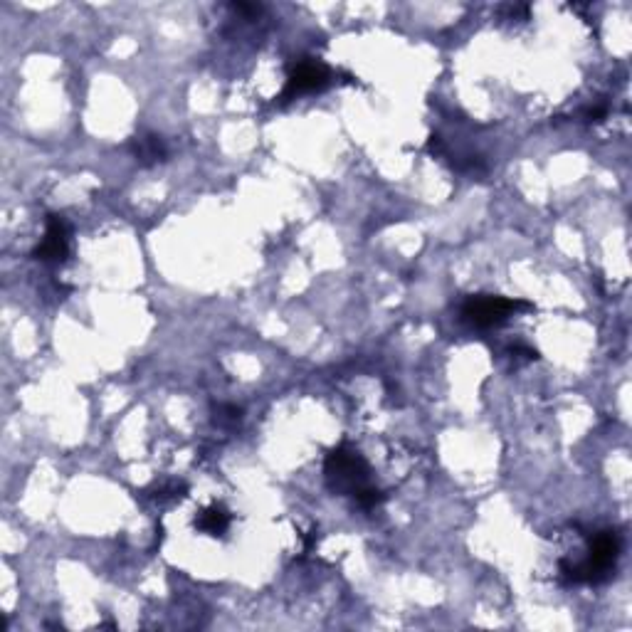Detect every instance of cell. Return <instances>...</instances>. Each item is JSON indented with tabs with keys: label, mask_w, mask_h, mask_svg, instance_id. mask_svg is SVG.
<instances>
[{
	"label": "cell",
	"mask_w": 632,
	"mask_h": 632,
	"mask_svg": "<svg viewBox=\"0 0 632 632\" xmlns=\"http://www.w3.org/2000/svg\"><path fill=\"white\" fill-rule=\"evenodd\" d=\"M131 151H134L136 161L144 163V166H154V163L163 161L168 154L166 144L158 134H139L131 139Z\"/></svg>",
	"instance_id": "cell-6"
},
{
	"label": "cell",
	"mask_w": 632,
	"mask_h": 632,
	"mask_svg": "<svg viewBox=\"0 0 632 632\" xmlns=\"http://www.w3.org/2000/svg\"><path fill=\"white\" fill-rule=\"evenodd\" d=\"M620 556V539L615 531H600L593 536L588 558L583 563L561 561V576L566 583H600L610 576Z\"/></svg>",
	"instance_id": "cell-1"
},
{
	"label": "cell",
	"mask_w": 632,
	"mask_h": 632,
	"mask_svg": "<svg viewBox=\"0 0 632 632\" xmlns=\"http://www.w3.org/2000/svg\"><path fill=\"white\" fill-rule=\"evenodd\" d=\"M519 309H529V304L521 302V299L494 297V294H474L462 304V319L479 326V329H492V326L504 324Z\"/></svg>",
	"instance_id": "cell-3"
},
{
	"label": "cell",
	"mask_w": 632,
	"mask_h": 632,
	"mask_svg": "<svg viewBox=\"0 0 632 632\" xmlns=\"http://www.w3.org/2000/svg\"><path fill=\"white\" fill-rule=\"evenodd\" d=\"M42 262H62L70 255V225L62 215H50L47 218L45 237L33 252Z\"/></svg>",
	"instance_id": "cell-5"
},
{
	"label": "cell",
	"mask_w": 632,
	"mask_h": 632,
	"mask_svg": "<svg viewBox=\"0 0 632 632\" xmlns=\"http://www.w3.org/2000/svg\"><path fill=\"white\" fill-rule=\"evenodd\" d=\"M230 526V512L223 507V504H213V507L203 509L196 519V529L203 531V534L210 536H220L225 534Z\"/></svg>",
	"instance_id": "cell-7"
},
{
	"label": "cell",
	"mask_w": 632,
	"mask_h": 632,
	"mask_svg": "<svg viewBox=\"0 0 632 632\" xmlns=\"http://www.w3.org/2000/svg\"><path fill=\"white\" fill-rule=\"evenodd\" d=\"M605 114H608V107H605V104H595V107H588L586 112H583V117L588 121H603Z\"/></svg>",
	"instance_id": "cell-8"
},
{
	"label": "cell",
	"mask_w": 632,
	"mask_h": 632,
	"mask_svg": "<svg viewBox=\"0 0 632 632\" xmlns=\"http://www.w3.org/2000/svg\"><path fill=\"white\" fill-rule=\"evenodd\" d=\"M329 82H331L329 67H324L316 60H302L292 67V72H289V82H287V89H284L282 99L284 102H289V99L299 97V94L321 92L324 87H329Z\"/></svg>",
	"instance_id": "cell-4"
},
{
	"label": "cell",
	"mask_w": 632,
	"mask_h": 632,
	"mask_svg": "<svg viewBox=\"0 0 632 632\" xmlns=\"http://www.w3.org/2000/svg\"><path fill=\"white\" fill-rule=\"evenodd\" d=\"M324 472L334 492L351 494L354 499L363 492V489L371 487V482H368L366 460L349 445H339L336 450L329 452Z\"/></svg>",
	"instance_id": "cell-2"
}]
</instances>
